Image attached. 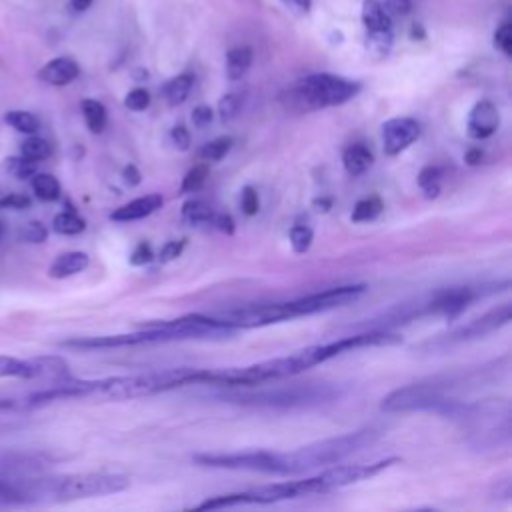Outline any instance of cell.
Here are the masks:
<instances>
[{"label": "cell", "instance_id": "obj_54", "mask_svg": "<svg viewBox=\"0 0 512 512\" xmlns=\"http://www.w3.org/2000/svg\"><path fill=\"white\" fill-rule=\"evenodd\" d=\"M2 232H4V228H2V222H0V238H2Z\"/></svg>", "mask_w": 512, "mask_h": 512}, {"label": "cell", "instance_id": "obj_33", "mask_svg": "<svg viewBox=\"0 0 512 512\" xmlns=\"http://www.w3.org/2000/svg\"><path fill=\"white\" fill-rule=\"evenodd\" d=\"M16 504H26V496L22 492L20 482H4L0 480V508L4 506H16Z\"/></svg>", "mask_w": 512, "mask_h": 512}, {"label": "cell", "instance_id": "obj_53", "mask_svg": "<svg viewBox=\"0 0 512 512\" xmlns=\"http://www.w3.org/2000/svg\"><path fill=\"white\" fill-rule=\"evenodd\" d=\"M12 406H14V402L10 398H2L0 400V408H12Z\"/></svg>", "mask_w": 512, "mask_h": 512}, {"label": "cell", "instance_id": "obj_15", "mask_svg": "<svg viewBox=\"0 0 512 512\" xmlns=\"http://www.w3.org/2000/svg\"><path fill=\"white\" fill-rule=\"evenodd\" d=\"M162 196L160 194H146V196H140V198H134L130 200L128 204L116 208L110 218L114 222H132V220H140V218H146L150 216L152 212H156L160 206H162Z\"/></svg>", "mask_w": 512, "mask_h": 512}, {"label": "cell", "instance_id": "obj_36", "mask_svg": "<svg viewBox=\"0 0 512 512\" xmlns=\"http://www.w3.org/2000/svg\"><path fill=\"white\" fill-rule=\"evenodd\" d=\"M242 102H244V96L238 94V92H230L224 98H220V102H218L220 118L222 120H232L234 116H238V112L242 110Z\"/></svg>", "mask_w": 512, "mask_h": 512}, {"label": "cell", "instance_id": "obj_49", "mask_svg": "<svg viewBox=\"0 0 512 512\" xmlns=\"http://www.w3.org/2000/svg\"><path fill=\"white\" fill-rule=\"evenodd\" d=\"M122 176H124V182H126L128 186H136V184H140V172H138V168H136V166H132V164L124 168Z\"/></svg>", "mask_w": 512, "mask_h": 512}, {"label": "cell", "instance_id": "obj_23", "mask_svg": "<svg viewBox=\"0 0 512 512\" xmlns=\"http://www.w3.org/2000/svg\"><path fill=\"white\" fill-rule=\"evenodd\" d=\"M192 84H194V78H192V74H186V72L174 76L172 80H168L166 86H164L166 102L172 104V106L182 104L188 98V94L192 90Z\"/></svg>", "mask_w": 512, "mask_h": 512}, {"label": "cell", "instance_id": "obj_19", "mask_svg": "<svg viewBox=\"0 0 512 512\" xmlns=\"http://www.w3.org/2000/svg\"><path fill=\"white\" fill-rule=\"evenodd\" d=\"M362 22L368 32H386L390 30L392 22L386 14L384 6L378 0H364L362 4Z\"/></svg>", "mask_w": 512, "mask_h": 512}, {"label": "cell", "instance_id": "obj_39", "mask_svg": "<svg viewBox=\"0 0 512 512\" xmlns=\"http://www.w3.org/2000/svg\"><path fill=\"white\" fill-rule=\"evenodd\" d=\"M368 34H370V38H368V48H370L374 54H378V56L386 54L388 48H390V44H392V34H390V30H386V32H368Z\"/></svg>", "mask_w": 512, "mask_h": 512}, {"label": "cell", "instance_id": "obj_5", "mask_svg": "<svg viewBox=\"0 0 512 512\" xmlns=\"http://www.w3.org/2000/svg\"><path fill=\"white\" fill-rule=\"evenodd\" d=\"M336 390L326 384H308V386H290V388H274V390H260L252 394H236L230 396L242 404L254 406H310L324 400H332Z\"/></svg>", "mask_w": 512, "mask_h": 512}, {"label": "cell", "instance_id": "obj_18", "mask_svg": "<svg viewBox=\"0 0 512 512\" xmlns=\"http://www.w3.org/2000/svg\"><path fill=\"white\" fill-rule=\"evenodd\" d=\"M342 162H344V168L350 176H360L372 166L374 154L364 144H350L342 154Z\"/></svg>", "mask_w": 512, "mask_h": 512}, {"label": "cell", "instance_id": "obj_7", "mask_svg": "<svg viewBox=\"0 0 512 512\" xmlns=\"http://www.w3.org/2000/svg\"><path fill=\"white\" fill-rule=\"evenodd\" d=\"M364 292H366L364 284H346V286L328 288V290H322V292L302 296L298 300L282 302V314H284V320H290V318H296V316L328 312V310L342 308L346 304L356 302Z\"/></svg>", "mask_w": 512, "mask_h": 512}, {"label": "cell", "instance_id": "obj_11", "mask_svg": "<svg viewBox=\"0 0 512 512\" xmlns=\"http://www.w3.org/2000/svg\"><path fill=\"white\" fill-rule=\"evenodd\" d=\"M482 294V288H470V286H452L434 292L430 298H426L428 314H442L448 318L458 316L462 310L470 306V302Z\"/></svg>", "mask_w": 512, "mask_h": 512}, {"label": "cell", "instance_id": "obj_17", "mask_svg": "<svg viewBox=\"0 0 512 512\" xmlns=\"http://www.w3.org/2000/svg\"><path fill=\"white\" fill-rule=\"evenodd\" d=\"M88 264H90V258H88L86 252H82V250H68V252L58 254L52 260V264L48 268V276L50 278H58V280L60 278H68V276H74V274L86 270Z\"/></svg>", "mask_w": 512, "mask_h": 512}, {"label": "cell", "instance_id": "obj_3", "mask_svg": "<svg viewBox=\"0 0 512 512\" xmlns=\"http://www.w3.org/2000/svg\"><path fill=\"white\" fill-rule=\"evenodd\" d=\"M378 438V432L372 428L356 430L344 436L326 438L320 442L306 444L294 452H280L282 454V476H296L320 466L338 464L350 454L370 446Z\"/></svg>", "mask_w": 512, "mask_h": 512}, {"label": "cell", "instance_id": "obj_34", "mask_svg": "<svg viewBox=\"0 0 512 512\" xmlns=\"http://www.w3.org/2000/svg\"><path fill=\"white\" fill-rule=\"evenodd\" d=\"M18 236H20L22 242H28V244H42V242L48 238V230H46V226H44L42 222L30 220V222H26V224L20 228Z\"/></svg>", "mask_w": 512, "mask_h": 512}, {"label": "cell", "instance_id": "obj_13", "mask_svg": "<svg viewBox=\"0 0 512 512\" xmlns=\"http://www.w3.org/2000/svg\"><path fill=\"white\" fill-rule=\"evenodd\" d=\"M500 124V114L496 110V106L488 100H482L478 104H474V108L468 114V134L474 140H486L490 138Z\"/></svg>", "mask_w": 512, "mask_h": 512}, {"label": "cell", "instance_id": "obj_10", "mask_svg": "<svg viewBox=\"0 0 512 512\" xmlns=\"http://www.w3.org/2000/svg\"><path fill=\"white\" fill-rule=\"evenodd\" d=\"M510 316H512V306L506 302L478 318H474L472 322H468L466 326L454 330L452 334H448L446 342L448 344H454V342H466V340H474V338H482L494 330H498L500 326L508 324L510 322Z\"/></svg>", "mask_w": 512, "mask_h": 512}, {"label": "cell", "instance_id": "obj_1", "mask_svg": "<svg viewBox=\"0 0 512 512\" xmlns=\"http://www.w3.org/2000/svg\"><path fill=\"white\" fill-rule=\"evenodd\" d=\"M198 382H208V370H200V368L152 370L142 374L94 380L90 396H100L106 400H132V398L152 396L158 392H166V390H174V388H182Z\"/></svg>", "mask_w": 512, "mask_h": 512}, {"label": "cell", "instance_id": "obj_43", "mask_svg": "<svg viewBox=\"0 0 512 512\" xmlns=\"http://www.w3.org/2000/svg\"><path fill=\"white\" fill-rule=\"evenodd\" d=\"M182 248H184V240H170V242H166V244L162 246V250H160V254H158V260H160V262H170V260H174V258L180 256Z\"/></svg>", "mask_w": 512, "mask_h": 512}, {"label": "cell", "instance_id": "obj_44", "mask_svg": "<svg viewBox=\"0 0 512 512\" xmlns=\"http://www.w3.org/2000/svg\"><path fill=\"white\" fill-rule=\"evenodd\" d=\"M152 248H150V244H146V242H140L136 248H134V252H132V256H130V262L134 264V266H142V264H148L150 260H152Z\"/></svg>", "mask_w": 512, "mask_h": 512}, {"label": "cell", "instance_id": "obj_14", "mask_svg": "<svg viewBox=\"0 0 512 512\" xmlns=\"http://www.w3.org/2000/svg\"><path fill=\"white\" fill-rule=\"evenodd\" d=\"M80 74V66L74 58H68V56H58V58H52L50 62H46L40 70H38V78L44 82V84H50V86H66L70 84L72 80H76Z\"/></svg>", "mask_w": 512, "mask_h": 512}, {"label": "cell", "instance_id": "obj_42", "mask_svg": "<svg viewBox=\"0 0 512 512\" xmlns=\"http://www.w3.org/2000/svg\"><path fill=\"white\" fill-rule=\"evenodd\" d=\"M240 204H242V210H244L246 216H254V214L260 210L258 192H256L254 188L246 186V188L242 190V200H240Z\"/></svg>", "mask_w": 512, "mask_h": 512}, {"label": "cell", "instance_id": "obj_2", "mask_svg": "<svg viewBox=\"0 0 512 512\" xmlns=\"http://www.w3.org/2000/svg\"><path fill=\"white\" fill-rule=\"evenodd\" d=\"M28 502L44 500H76L106 496L122 492L128 488V478L124 474H104V472H84L66 474L56 478H38L22 482Z\"/></svg>", "mask_w": 512, "mask_h": 512}, {"label": "cell", "instance_id": "obj_35", "mask_svg": "<svg viewBox=\"0 0 512 512\" xmlns=\"http://www.w3.org/2000/svg\"><path fill=\"white\" fill-rule=\"evenodd\" d=\"M312 240H314V234L304 224H298L290 230V244L296 254H304L312 246Z\"/></svg>", "mask_w": 512, "mask_h": 512}, {"label": "cell", "instance_id": "obj_47", "mask_svg": "<svg viewBox=\"0 0 512 512\" xmlns=\"http://www.w3.org/2000/svg\"><path fill=\"white\" fill-rule=\"evenodd\" d=\"M172 142H174V146H176L178 150H188V146H190V134H188V130H186L182 124H178V126L172 128Z\"/></svg>", "mask_w": 512, "mask_h": 512}, {"label": "cell", "instance_id": "obj_27", "mask_svg": "<svg viewBox=\"0 0 512 512\" xmlns=\"http://www.w3.org/2000/svg\"><path fill=\"white\" fill-rule=\"evenodd\" d=\"M212 216H214V210L210 208V204H206L204 200H188L184 206H182V218L190 224H204V222H212Z\"/></svg>", "mask_w": 512, "mask_h": 512}, {"label": "cell", "instance_id": "obj_21", "mask_svg": "<svg viewBox=\"0 0 512 512\" xmlns=\"http://www.w3.org/2000/svg\"><path fill=\"white\" fill-rule=\"evenodd\" d=\"M32 192L36 194L38 200L44 202H54L60 198V182L48 174V172H34L32 180H30Z\"/></svg>", "mask_w": 512, "mask_h": 512}, {"label": "cell", "instance_id": "obj_40", "mask_svg": "<svg viewBox=\"0 0 512 512\" xmlns=\"http://www.w3.org/2000/svg\"><path fill=\"white\" fill-rule=\"evenodd\" d=\"M32 200L30 196L26 194H6V196H0V210H26L30 208Z\"/></svg>", "mask_w": 512, "mask_h": 512}, {"label": "cell", "instance_id": "obj_16", "mask_svg": "<svg viewBox=\"0 0 512 512\" xmlns=\"http://www.w3.org/2000/svg\"><path fill=\"white\" fill-rule=\"evenodd\" d=\"M30 362H32V380H46L50 384H58L72 378L68 364L60 356L30 358Z\"/></svg>", "mask_w": 512, "mask_h": 512}, {"label": "cell", "instance_id": "obj_38", "mask_svg": "<svg viewBox=\"0 0 512 512\" xmlns=\"http://www.w3.org/2000/svg\"><path fill=\"white\" fill-rule=\"evenodd\" d=\"M8 170L16 176V178H20V180H24V178H28V176H32L34 172H36V162H32V160H28V158H24V156H20V158H8Z\"/></svg>", "mask_w": 512, "mask_h": 512}, {"label": "cell", "instance_id": "obj_52", "mask_svg": "<svg viewBox=\"0 0 512 512\" xmlns=\"http://www.w3.org/2000/svg\"><path fill=\"white\" fill-rule=\"evenodd\" d=\"M90 4H92V0H70V6H72L76 12H84Z\"/></svg>", "mask_w": 512, "mask_h": 512}, {"label": "cell", "instance_id": "obj_4", "mask_svg": "<svg viewBox=\"0 0 512 512\" xmlns=\"http://www.w3.org/2000/svg\"><path fill=\"white\" fill-rule=\"evenodd\" d=\"M360 92V84L334 74H310L292 84L282 96V104L294 112H312L340 106Z\"/></svg>", "mask_w": 512, "mask_h": 512}, {"label": "cell", "instance_id": "obj_20", "mask_svg": "<svg viewBox=\"0 0 512 512\" xmlns=\"http://www.w3.org/2000/svg\"><path fill=\"white\" fill-rule=\"evenodd\" d=\"M80 108H82V116H84V122H86L88 130L92 134H100L106 128V122H108V114H106L104 104L98 102V100L86 98V100L80 102Z\"/></svg>", "mask_w": 512, "mask_h": 512}, {"label": "cell", "instance_id": "obj_24", "mask_svg": "<svg viewBox=\"0 0 512 512\" xmlns=\"http://www.w3.org/2000/svg\"><path fill=\"white\" fill-rule=\"evenodd\" d=\"M52 228H54V232H58V234L74 236V234H80V232L86 228V222H84V218H80L76 212L64 210V212H58V214L54 216Z\"/></svg>", "mask_w": 512, "mask_h": 512}, {"label": "cell", "instance_id": "obj_48", "mask_svg": "<svg viewBox=\"0 0 512 512\" xmlns=\"http://www.w3.org/2000/svg\"><path fill=\"white\" fill-rule=\"evenodd\" d=\"M212 224L224 232V234H232L234 232V220L228 214H214L212 216Z\"/></svg>", "mask_w": 512, "mask_h": 512}, {"label": "cell", "instance_id": "obj_41", "mask_svg": "<svg viewBox=\"0 0 512 512\" xmlns=\"http://www.w3.org/2000/svg\"><path fill=\"white\" fill-rule=\"evenodd\" d=\"M494 44H496L506 56L512 54V26H510L508 22H504V24L496 30V34H494Z\"/></svg>", "mask_w": 512, "mask_h": 512}, {"label": "cell", "instance_id": "obj_12", "mask_svg": "<svg viewBox=\"0 0 512 512\" xmlns=\"http://www.w3.org/2000/svg\"><path fill=\"white\" fill-rule=\"evenodd\" d=\"M420 136V124L414 118H390L382 124V144L388 156H396L406 150Z\"/></svg>", "mask_w": 512, "mask_h": 512}, {"label": "cell", "instance_id": "obj_32", "mask_svg": "<svg viewBox=\"0 0 512 512\" xmlns=\"http://www.w3.org/2000/svg\"><path fill=\"white\" fill-rule=\"evenodd\" d=\"M206 178H208V166H206V164H196V166H192V168L186 172L180 190H182L184 194L198 192V190L204 186Z\"/></svg>", "mask_w": 512, "mask_h": 512}, {"label": "cell", "instance_id": "obj_45", "mask_svg": "<svg viewBox=\"0 0 512 512\" xmlns=\"http://www.w3.org/2000/svg\"><path fill=\"white\" fill-rule=\"evenodd\" d=\"M412 8L410 0H386L384 10L388 16H406Z\"/></svg>", "mask_w": 512, "mask_h": 512}, {"label": "cell", "instance_id": "obj_31", "mask_svg": "<svg viewBox=\"0 0 512 512\" xmlns=\"http://www.w3.org/2000/svg\"><path fill=\"white\" fill-rule=\"evenodd\" d=\"M230 146H232V138L230 136H220V138L204 144L198 154H200L202 160H214L216 162V160H222L228 154Z\"/></svg>", "mask_w": 512, "mask_h": 512}, {"label": "cell", "instance_id": "obj_22", "mask_svg": "<svg viewBox=\"0 0 512 512\" xmlns=\"http://www.w3.org/2000/svg\"><path fill=\"white\" fill-rule=\"evenodd\" d=\"M252 64V50L248 46H236L226 54V72L230 80H238Z\"/></svg>", "mask_w": 512, "mask_h": 512}, {"label": "cell", "instance_id": "obj_30", "mask_svg": "<svg viewBox=\"0 0 512 512\" xmlns=\"http://www.w3.org/2000/svg\"><path fill=\"white\" fill-rule=\"evenodd\" d=\"M440 178H442V170L438 166H426L422 168L420 176H418V184L424 190L426 198H436L440 192Z\"/></svg>", "mask_w": 512, "mask_h": 512}, {"label": "cell", "instance_id": "obj_37", "mask_svg": "<svg viewBox=\"0 0 512 512\" xmlns=\"http://www.w3.org/2000/svg\"><path fill=\"white\" fill-rule=\"evenodd\" d=\"M124 104L128 110H134V112H140V110H146L148 104H150V94L146 88H132L126 98H124Z\"/></svg>", "mask_w": 512, "mask_h": 512}, {"label": "cell", "instance_id": "obj_50", "mask_svg": "<svg viewBox=\"0 0 512 512\" xmlns=\"http://www.w3.org/2000/svg\"><path fill=\"white\" fill-rule=\"evenodd\" d=\"M286 6H290L292 10H298V12H308L310 10V4L312 0H282Z\"/></svg>", "mask_w": 512, "mask_h": 512}, {"label": "cell", "instance_id": "obj_25", "mask_svg": "<svg viewBox=\"0 0 512 512\" xmlns=\"http://www.w3.org/2000/svg\"><path fill=\"white\" fill-rule=\"evenodd\" d=\"M0 378L32 380V362L14 356H0Z\"/></svg>", "mask_w": 512, "mask_h": 512}, {"label": "cell", "instance_id": "obj_6", "mask_svg": "<svg viewBox=\"0 0 512 512\" xmlns=\"http://www.w3.org/2000/svg\"><path fill=\"white\" fill-rule=\"evenodd\" d=\"M396 462H398V458H388V460H378L372 464H342V466L328 468L316 476L302 480L306 496L308 494H326V492L340 490L344 486L368 480Z\"/></svg>", "mask_w": 512, "mask_h": 512}, {"label": "cell", "instance_id": "obj_28", "mask_svg": "<svg viewBox=\"0 0 512 512\" xmlns=\"http://www.w3.org/2000/svg\"><path fill=\"white\" fill-rule=\"evenodd\" d=\"M50 144L40 138V136H34L30 134L22 144H20V156L32 160V162H40V160H46L50 156Z\"/></svg>", "mask_w": 512, "mask_h": 512}, {"label": "cell", "instance_id": "obj_51", "mask_svg": "<svg viewBox=\"0 0 512 512\" xmlns=\"http://www.w3.org/2000/svg\"><path fill=\"white\" fill-rule=\"evenodd\" d=\"M480 158H482V152H480L478 148H472V150L466 152V162H468V164H478Z\"/></svg>", "mask_w": 512, "mask_h": 512}, {"label": "cell", "instance_id": "obj_46", "mask_svg": "<svg viewBox=\"0 0 512 512\" xmlns=\"http://www.w3.org/2000/svg\"><path fill=\"white\" fill-rule=\"evenodd\" d=\"M192 122L196 128H204L212 122V110L208 106H196L194 112H192Z\"/></svg>", "mask_w": 512, "mask_h": 512}, {"label": "cell", "instance_id": "obj_26", "mask_svg": "<svg viewBox=\"0 0 512 512\" xmlns=\"http://www.w3.org/2000/svg\"><path fill=\"white\" fill-rule=\"evenodd\" d=\"M4 122L22 134H34L40 128V120L28 110H8Z\"/></svg>", "mask_w": 512, "mask_h": 512}, {"label": "cell", "instance_id": "obj_29", "mask_svg": "<svg viewBox=\"0 0 512 512\" xmlns=\"http://www.w3.org/2000/svg\"><path fill=\"white\" fill-rule=\"evenodd\" d=\"M384 204L380 198L376 196H370V198H364V200H358L354 210H352V222H368V220H374L380 212H382Z\"/></svg>", "mask_w": 512, "mask_h": 512}, {"label": "cell", "instance_id": "obj_9", "mask_svg": "<svg viewBox=\"0 0 512 512\" xmlns=\"http://www.w3.org/2000/svg\"><path fill=\"white\" fill-rule=\"evenodd\" d=\"M448 398L438 384H408L384 396L380 408L386 412H412L434 410L440 412Z\"/></svg>", "mask_w": 512, "mask_h": 512}, {"label": "cell", "instance_id": "obj_8", "mask_svg": "<svg viewBox=\"0 0 512 512\" xmlns=\"http://www.w3.org/2000/svg\"><path fill=\"white\" fill-rule=\"evenodd\" d=\"M196 464L226 470H248L282 476V454L256 450V452H228V454H194Z\"/></svg>", "mask_w": 512, "mask_h": 512}]
</instances>
